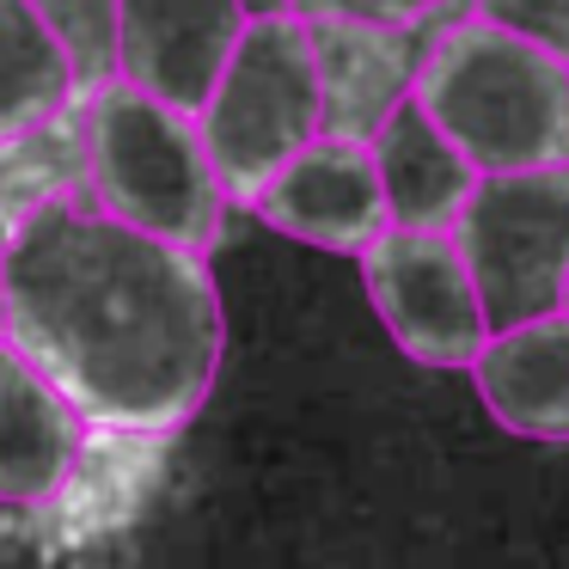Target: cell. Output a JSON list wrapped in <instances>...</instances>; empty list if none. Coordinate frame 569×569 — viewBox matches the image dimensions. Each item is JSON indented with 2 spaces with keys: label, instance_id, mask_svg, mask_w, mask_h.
<instances>
[{
  "label": "cell",
  "instance_id": "6da1fadb",
  "mask_svg": "<svg viewBox=\"0 0 569 569\" xmlns=\"http://www.w3.org/2000/svg\"><path fill=\"white\" fill-rule=\"evenodd\" d=\"M0 331L56 373L92 429L178 435L214 392L227 307L209 251L56 190L0 239Z\"/></svg>",
  "mask_w": 569,
  "mask_h": 569
},
{
  "label": "cell",
  "instance_id": "7a4b0ae2",
  "mask_svg": "<svg viewBox=\"0 0 569 569\" xmlns=\"http://www.w3.org/2000/svg\"><path fill=\"white\" fill-rule=\"evenodd\" d=\"M410 99L478 172L569 160V62L478 13L422 43Z\"/></svg>",
  "mask_w": 569,
  "mask_h": 569
},
{
  "label": "cell",
  "instance_id": "3957f363",
  "mask_svg": "<svg viewBox=\"0 0 569 569\" xmlns=\"http://www.w3.org/2000/svg\"><path fill=\"white\" fill-rule=\"evenodd\" d=\"M80 172H87V197L104 214L141 233L178 239L190 251H214L227 209H233L209 160V141L197 129V111L153 99L123 74H104L87 87Z\"/></svg>",
  "mask_w": 569,
  "mask_h": 569
},
{
  "label": "cell",
  "instance_id": "277c9868",
  "mask_svg": "<svg viewBox=\"0 0 569 569\" xmlns=\"http://www.w3.org/2000/svg\"><path fill=\"white\" fill-rule=\"evenodd\" d=\"M197 129L221 172L227 202L246 209L251 190L325 129V80L312 56V31L295 13H251L233 38L209 99L197 104Z\"/></svg>",
  "mask_w": 569,
  "mask_h": 569
},
{
  "label": "cell",
  "instance_id": "5b68a950",
  "mask_svg": "<svg viewBox=\"0 0 569 569\" xmlns=\"http://www.w3.org/2000/svg\"><path fill=\"white\" fill-rule=\"evenodd\" d=\"M453 239L490 331L557 312L569 276V160L478 172L466 209L453 214Z\"/></svg>",
  "mask_w": 569,
  "mask_h": 569
},
{
  "label": "cell",
  "instance_id": "8992f818",
  "mask_svg": "<svg viewBox=\"0 0 569 569\" xmlns=\"http://www.w3.org/2000/svg\"><path fill=\"white\" fill-rule=\"evenodd\" d=\"M361 282L386 337L417 368H466L490 337L453 227H386L361 246Z\"/></svg>",
  "mask_w": 569,
  "mask_h": 569
},
{
  "label": "cell",
  "instance_id": "52a82bcc",
  "mask_svg": "<svg viewBox=\"0 0 569 569\" xmlns=\"http://www.w3.org/2000/svg\"><path fill=\"white\" fill-rule=\"evenodd\" d=\"M246 209L263 227H276V233L300 239V246H319V251H337V258H361V246L392 227L368 136H337V129H319L312 141H300L251 190Z\"/></svg>",
  "mask_w": 569,
  "mask_h": 569
},
{
  "label": "cell",
  "instance_id": "ba28073f",
  "mask_svg": "<svg viewBox=\"0 0 569 569\" xmlns=\"http://www.w3.org/2000/svg\"><path fill=\"white\" fill-rule=\"evenodd\" d=\"M246 19L251 0H111V68L153 99L197 111Z\"/></svg>",
  "mask_w": 569,
  "mask_h": 569
},
{
  "label": "cell",
  "instance_id": "9c48e42d",
  "mask_svg": "<svg viewBox=\"0 0 569 569\" xmlns=\"http://www.w3.org/2000/svg\"><path fill=\"white\" fill-rule=\"evenodd\" d=\"M87 410L56 386L43 361H31L0 331V502L43 508L74 483L87 459Z\"/></svg>",
  "mask_w": 569,
  "mask_h": 569
},
{
  "label": "cell",
  "instance_id": "30bf717a",
  "mask_svg": "<svg viewBox=\"0 0 569 569\" xmlns=\"http://www.w3.org/2000/svg\"><path fill=\"white\" fill-rule=\"evenodd\" d=\"M483 410L520 441L569 447V312L496 325L466 361Z\"/></svg>",
  "mask_w": 569,
  "mask_h": 569
},
{
  "label": "cell",
  "instance_id": "8fae6325",
  "mask_svg": "<svg viewBox=\"0 0 569 569\" xmlns=\"http://www.w3.org/2000/svg\"><path fill=\"white\" fill-rule=\"evenodd\" d=\"M307 31L325 80V129L373 136L380 117L410 92L422 43L410 38V26H361V19H319Z\"/></svg>",
  "mask_w": 569,
  "mask_h": 569
},
{
  "label": "cell",
  "instance_id": "7c38bea8",
  "mask_svg": "<svg viewBox=\"0 0 569 569\" xmlns=\"http://www.w3.org/2000/svg\"><path fill=\"white\" fill-rule=\"evenodd\" d=\"M368 148L373 166H380L392 227H453V214L466 209L471 184H478V166L429 123V111L410 92L380 117Z\"/></svg>",
  "mask_w": 569,
  "mask_h": 569
},
{
  "label": "cell",
  "instance_id": "4fadbf2b",
  "mask_svg": "<svg viewBox=\"0 0 569 569\" xmlns=\"http://www.w3.org/2000/svg\"><path fill=\"white\" fill-rule=\"evenodd\" d=\"M74 87L80 68L38 0H0V148L38 136Z\"/></svg>",
  "mask_w": 569,
  "mask_h": 569
},
{
  "label": "cell",
  "instance_id": "5bb4252c",
  "mask_svg": "<svg viewBox=\"0 0 569 569\" xmlns=\"http://www.w3.org/2000/svg\"><path fill=\"white\" fill-rule=\"evenodd\" d=\"M471 13L520 31L539 50H551L557 62H569V0H471Z\"/></svg>",
  "mask_w": 569,
  "mask_h": 569
},
{
  "label": "cell",
  "instance_id": "9a60e30c",
  "mask_svg": "<svg viewBox=\"0 0 569 569\" xmlns=\"http://www.w3.org/2000/svg\"><path fill=\"white\" fill-rule=\"evenodd\" d=\"M447 0H282V13L307 19V26H319V19H361V26H410L417 31L422 19H435Z\"/></svg>",
  "mask_w": 569,
  "mask_h": 569
},
{
  "label": "cell",
  "instance_id": "2e32d148",
  "mask_svg": "<svg viewBox=\"0 0 569 569\" xmlns=\"http://www.w3.org/2000/svg\"><path fill=\"white\" fill-rule=\"evenodd\" d=\"M563 312H569V276H563Z\"/></svg>",
  "mask_w": 569,
  "mask_h": 569
}]
</instances>
